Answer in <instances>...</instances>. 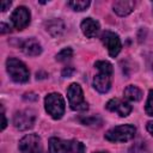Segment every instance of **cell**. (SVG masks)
Instances as JSON below:
<instances>
[{"label":"cell","mask_w":153,"mask_h":153,"mask_svg":"<svg viewBox=\"0 0 153 153\" xmlns=\"http://www.w3.org/2000/svg\"><path fill=\"white\" fill-rule=\"evenodd\" d=\"M67 99L72 110L74 111H85L88 109V104L84 98L82 88L79 84L73 82L67 88Z\"/></svg>","instance_id":"4"},{"label":"cell","mask_w":153,"mask_h":153,"mask_svg":"<svg viewBox=\"0 0 153 153\" xmlns=\"http://www.w3.org/2000/svg\"><path fill=\"white\" fill-rule=\"evenodd\" d=\"M35 121H36V114L30 109L20 110L16 112L13 116V124L19 130H27L32 128L35 124Z\"/></svg>","instance_id":"6"},{"label":"cell","mask_w":153,"mask_h":153,"mask_svg":"<svg viewBox=\"0 0 153 153\" xmlns=\"http://www.w3.org/2000/svg\"><path fill=\"white\" fill-rule=\"evenodd\" d=\"M105 108L111 112H116L121 117H127L131 112V105L120 98H111L106 103Z\"/></svg>","instance_id":"10"},{"label":"cell","mask_w":153,"mask_h":153,"mask_svg":"<svg viewBox=\"0 0 153 153\" xmlns=\"http://www.w3.org/2000/svg\"><path fill=\"white\" fill-rule=\"evenodd\" d=\"M20 48H22L23 53L27 56H38L42 53V45L33 37L24 39L20 44Z\"/></svg>","instance_id":"11"},{"label":"cell","mask_w":153,"mask_h":153,"mask_svg":"<svg viewBox=\"0 0 153 153\" xmlns=\"http://www.w3.org/2000/svg\"><path fill=\"white\" fill-rule=\"evenodd\" d=\"M90 1L88 0H73V1H68V6L74 10V11H78V12H81V11H85L88 6H90Z\"/></svg>","instance_id":"17"},{"label":"cell","mask_w":153,"mask_h":153,"mask_svg":"<svg viewBox=\"0 0 153 153\" xmlns=\"http://www.w3.org/2000/svg\"><path fill=\"white\" fill-rule=\"evenodd\" d=\"M1 117H2V126H1V130H4L7 126V121H6V117H5V114H4V110L1 112Z\"/></svg>","instance_id":"27"},{"label":"cell","mask_w":153,"mask_h":153,"mask_svg":"<svg viewBox=\"0 0 153 153\" xmlns=\"http://www.w3.org/2000/svg\"><path fill=\"white\" fill-rule=\"evenodd\" d=\"M145 110H146V114L148 116H153V90H151L149 93H148V98H147V102H146Z\"/></svg>","instance_id":"21"},{"label":"cell","mask_w":153,"mask_h":153,"mask_svg":"<svg viewBox=\"0 0 153 153\" xmlns=\"http://www.w3.org/2000/svg\"><path fill=\"white\" fill-rule=\"evenodd\" d=\"M135 7V2L131 0H118L112 4L114 12L121 17H126L133 12Z\"/></svg>","instance_id":"14"},{"label":"cell","mask_w":153,"mask_h":153,"mask_svg":"<svg viewBox=\"0 0 153 153\" xmlns=\"http://www.w3.org/2000/svg\"><path fill=\"white\" fill-rule=\"evenodd\" d=\"M20 153H44L42 139L37 134H27L23 136L18 143Z\"/></svg>","instance_id":"5"},{"label":"cell","mask_w":153,"mask_h":153,"mask_svg":"<svg viewBox=\"0 0 153 153\" xmlns=\"http://www.w3.org/2000/svg\"><path fill=\"white\" fill-rule=\"evenodd\" d=\"M123 94H124V98L130 100V102H139L142 98V91L139 87L134 86V85L127 86L124 88Z\"/></svg>","instance_id":"16"},{"label":"cell","mask_w":153,"mask_h":153,"mask_svg":"<svg viewBox=\"0 0 153 153\" xmlns=\"http://www.w3.org/2000/svg\"><path fill=\"white\" fill-rule=\"evenodd\" d=\"M73 72H74V69H73L72 67H68V68H65V69H63L62 75H63V76H66V75H67V76H71V74H72Z\"/></svg>","instance_id":"23"},{"label":"cell","mask_w":153,"mask_h":153,"mask_svg":"<svg viewBox=\"0 0 153 153\" xmlns=\"http://www.w3.org/2000/svg\"><path fill=\"white\" fill-rule=\"evenodd\" d=\"M45 30L54 37L62 35V32L65 31V24L61 19L59 18H53L45 22Z\"/></svg>","instance_id":"15"},{"label":"cell","mask_w":153,"mask_h":153,"mask_svg":"<svg viewBox=\"0 0 153 153\" xmlns=\"http://www.w3.org/2000/svg\"><path fill=\"white\" fill-rule=\"evenodd\" d=\"M69 153H85L84 143L80 141H76V140H72V146H71Z\"/></svg>","instance_id":"20"},{"label":"cell","mask_w":153,"mask_h":153,"mask_svg":"<svg viewBox=\"0 0 153 153\" xmlns=\"http://www.w3.org/2000/svg\"><path fill=\"white\" fill-rule=\"evenodd\" d=\"M100 39H102V43L104 44V47L108 49L109 55L111 57H116L122 49V43H121L120 36L112 31L106 30L102 33Z\"/></svg>","instance_id":"7"},{"label":"cell","mask_w":153,"mask_h":153,"mask_svg":"<svg viewBox=\"0 0 153 153\" xmlns=\"http://www.w3.org/2000/svg\"><path fill=\"white\" fill-rule=\"evenodd\" d=\"M0 31H1V33H6V32H8L10 31V26L8 25H6L5 23H1L0 24Z\"/></svg>","instance_id":"24"},{"label":"cell","mask_w":153,"mask_h":153,"mask_svg":"<svg viewBox=\"0 0 153 153\" xmlns=\"http://www.w3.org/2000/svg\"><path fill=\"white\" fill-rule=\"evenodd\" d=\"M6 69L13 81L20 82V84L29 81L30 72L23 61L16 57H8L6 61Z\"/></svg>","instance_id":"1"},{"label":"cell","mask_w":153,"mask_h":153,"mask_svg":"<svg viewBox=\"0 0 153 153\" xmlns=\"http://www.w3.org/2000/svg\"><path fill=\"white\" fill-rule=\"evenodd\" d=\"M44 108L48 115H50L54 120H60L65 114V99L60 93H49L44 98Z\"/></svg>","instance_id":"2"},{"label":"cell","mask_w":153,"mask_h":153,"mask_svg":"<svg viewBox=\"0 0 153 153\" xmlns=\"http://www.w3.org/2000/svg\"><path fill=\"white\" fill-rule=\"evenodd\" d=\"M112 73L110 72H103L98 71V74L94 75L93 78V87L99 92V93H106L112 82Z\"/></svg>","instance_id":"9"},{"label":"cell","mask_w":153,"mask_h":153,"mask_svg":"<svg viewBox=\"0 0 153 153\" xmlns=\"http://www.w3.org/2000/svg\"><path fill=\"white\" fill-rule=\"evenodd\" d=\"M72 56H73V50H72V48H65V49H62L60 53H57L56 60L60 61V62H63V61L69 60Z\"/></svg>","instance_id":"18"},{"label":"cell","mask_w":153,"mask_h":153,"mask_svg":"<svg viewBox=\"0 0 153 153\" xmlns=\"http://www.w3.org/2000/svg\"><path fill=\"white\" fill-rule=\"evenodd\" d=\"M11 5H12V2L11 1H1V11L2 12H5V11H7L10 7H11Z\"/></svg>","instance_id":"22"},{"label":"cell","mask_w":153,"mask_h":153,"mask_svg":"<svg viewBox=\"0 0 153 153\" xmlns=\"http://www.w3.org/2000/svg\"><path fill=\"white\" fill-rule=\"evenodd\" d=\"M94 67H96L98 71L110 72V73H112V72H114L112 65H111L109 61H97V62L94 63Z\"/></svg>","instance_id":"19"},{"label":"cell","mask_w":153,"mask_h":153,"mask_svg":"<svg viewBox=\"0 0 153 153\" xmlns=\"http://www.w3.org/2000/svg\"><path fill=\"white\" fill-rule=\"evenodd\" d=\"M72 141H67L60 137L49 139V153H69Z\"/></svg>","instance_id":"12"},{"label":"cell","mask_w":153,"mask_h":153,"mask_svg":"<svg viewBox=\"0 0 153 153\" xmlns=\"http://www.w3.org/2000/svg\"><path fill=\"white\" fill-rule=\"evenodd\" d=\"M96 121H97V118L96 117H92V118H86V120H82V123H85V124H96Z\"/></svg>","instance_id":"25"},{"label":"cell","mask_w":153,"mask_h":153,"mask_svg":"<svg viewBox=\"0 0 153 153\" xmlns=\"http://www.w3.org/2000/svg\"><path fill=\"white\" fill-rule=\"evenodd\" d=\"M31 14L25 6H18L11 14V23L17 30H23L30 24Z\"/></svg>","instance_id":"8"},{"label":"cell","mask_w":153,"mask_h":153,"mask_svg":"<svg viewBox=\"0 0 153 153\" xmlns=\"http://www.w3.org/2000/svg\"><path fill=\"white\" fill-rule=\"evenodd\" d=\"M146 128H147L148 133L153 135V121H149V122H147V126H146Z\"/></svg>","instance_id":"26"},{"label":"cell","mask_w":153,"mask_h":153,"mask_svg":"<svg viewBox=\"0 0 153 153\" xmlns=\"http://www.w3.org/2000/svg\"><path fill=\"white\" fill-rule=\"evenodd\" d=\"M136 128L133 124H122L109 129L104 137L110 142H127L135 136Z\"/></svg>","instance_id":"3"},{"label":"cell","mask_w":153,"mask_h":153,"mask_svg":"<svg viewBox=\"0 0 153 153\" xmlns=\"http://www.w3.org/2000/svg\"><path fill=\"white\" fill-rule=\"evenodd\" d=\"M93 153H109L106 151H98V152H93Z\"/></svg>","instance_id":"28"},{"label":"cell","mask_w":153,"mask_h":153,"mask_svg":"<svg viewBox=\"0 0 153 153\" xmlns=\"http://www.w3.org/2000/svg\"><path fill=\"white\" fill-rule=\"evenodd\" d=\"M80 29H81V32L87 38H93L98 35L100 26L97 20H94L92 18H85L80 24Z\"/></svg>","instance_id":"13"}]
</instances>
